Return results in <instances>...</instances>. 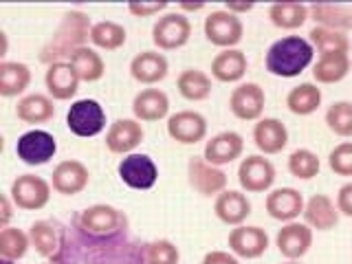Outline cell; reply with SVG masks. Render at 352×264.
I'll return each instance as SVG.
<instances>
[{
	"mask_svg": "<svg viewBox=\"0 0 352 264\" xmlns=\"http://www.w3.org/2000/svg\"><path fill=\"white\" fill-rule=\"evenodd\" d=\"M91 29L93 22L91 16L82 9H71L62 16L60 25L55 27L51 38L44 42L40 49V62L42 64H55V62H69V58L86 47V42L91 40Z\"/></svg>",
	"mask_w": 352,
	"mask_h": 264,
	"instance_id": "obj_1",
	"label": "cell"
},
{
	"mask_svg": "<svg viewBox=\"0 0 352 264\" xmlns=\"http://www.w3.org/2000/svg\"><path fill=\"white\" fill-rule=\"evenodd\" d=\"M311 64H315V47L302 36H284L275 40L264 55L267 71L282 80L300 77Z\"/></svg>",
	"mask_w": 352,
	"mask_h": 264,
	"instance_id": "obj_2",
	"label": "cell"
},
{
	"mask_svg": "<svg viewBox=\"0 0 352 264\" xmlns=\"http://www.w3.org/2000/svg\"><path fill=\"white\" fill-rule=\"evenodd\" d=\"M77 229H80L84 236L95 238V240L113 238L126 229V216L121 209L113 205L97 203V205L82 209L80 216H77Z\"/></svg>",
	"mask_w": 352,
	"mask_h": 264,
	"instance_id": "obj_3",
	"label": "cell"
},
{
	"mask_svg": "<svg viewBox=\"0 0 352 264\" xmlns=\"http://www.w3.org/2000/svg\"><path fill=\"white\" fill-rule=\"evenodd\" d=\"M192 38V22L181 11H165L152 25V44L157 51H179Z\"/></svg>",
	"mask_w": 352,
	"mask_h": 264,
	"instance_id": "obj_4",
	"label": "cell"
},
{
	"mask_svg": "<svg viewBox=\"0 0 352 264\" xmlns=\"http://www.w3.org/2000/svg\"><path fill=\"white\" fill-rule=\"evenodd\" d=\"M51 181L38 174H20L9 187V196L20 212H40L51 201Z\"/></svg>",
	"mask_w": 352,
	"mask_h": 264,
	"instance_id": "obj_5",
	"label": "cell"
},
{
	"mask_svg": "<svg viewBox=\"0 0 352 264\" xmlns=\"http://www.w3.org/2000/svg\"><path fill=\"white\" fill-rule=\"evenodd\" d=\"M66 128L75 137L91 139L106 130V110L97 99H77L66 113Z\"/></svg>",
	"mask_w": 352,
	"mask_h": 264,
	"instance_id": "obj_6",
	"label": "cell"
},
{
	"mask_svg": "<svg viewBox=\"0 0 352 264\" xmlns=\"http://www.w3.org/2000/svg\"><path fill=\"white\" fill-rule=\"evenodd\" d=\"M203 33L209 44H214L218 49H238L245 36V25L234 14H229L225 9H216L212 14H207L203 22Z\"/></svg>",
	"mask_w": 352,
	"mask_h": 264,
	"instance_id": "obj_7",
	"label": "cell"
},
{
	"mask_svg": "<svg viewBox=\"0 0 352 264\" xmlns=\"http://www.w3.org/2000/svg\"><path fill=\"white\" fill-rule=\"evenodd\" d=\"M55 154H58V141L47 130L33 128L20 135L16 141V157L29 168L47 165Z\"/></svg>",
	"mask_w": 352,
	"mask_h": 264,
	"instance_id": "obj_8",
	"label": "cell"
},
{
	"mask_svg": "<svg viewBox=\"0 0 352 264\" xmlns=\"http://www.w3.org/2000/svg\"><path fill=\"white\" fill-rule=\"evenodd\" d=\"M117 174L121 183L128 185L130 190L146 192V190H152L159 181V165L154 163V159L148 157V154L132 152L119 161Z\"/></svg>",
	"mask_w": 352,
	"mask_h": 264,
	"instance_id": "obj_9",
	"label": "cell"
},
{
	"mask_svg": "<svg viewBox=\"0 0 352 264\" xmlns=\"http://www.w3.org/2000/svg\"><path fill=\"white\" fill-rule=\"evenodd\" d=\"M238 183L245 194L271 192L275 183V165L264 154H249L238 165Z\"/></svg>",
	"mask_w": 352,
	"mask_h": 264,
	"instance_id": "obj_10",
	"label": "cell"
},
{
	"mask_svg": "<svg viewBox=\"0 0 352 264\" xmlns=\"http://www.w3.org/2000/svg\"><path fill=\"white\" fill-rule=\"evenodd\" d=\"M187 183L196 194L212 198L227 190L229 179L220 168L207 163L205 157H192L187 161Z\"/></svg>",
	"mask_w": 352,
	"mask_h": 264,
	"instance_id": "obj_11",
	"label": "cell"
},
{
	"mask_svg": "<svg viewBox=\"0 0 352 264\" xmlns=\"http://www.w3.org/2000/svg\"><path fill=\"white\" fill-rule=\"evenodd\" d=\"M264 106H267V95L256 82H242L229 95V110L240 121H260Z\"/></svg>",
	"mask_w": 352,
	"mask_h": 264,
	"instance_id": "obj_12",
	"label": "cell"
},
{
	"mask_svg": "<svg viewBox=\"0 0 352 264\" xmlns=\"http://www.w3.org/2000/svg\"><path fill=\"white\" fill-rule=\"evenodd\" d=\"M229 251L234 253L236 258H245V260H258L264 253L269 251V234L258 225H240L229 231L227 238Z\"/></svg>",
	"mask_w": 352,
	"mask_h": 264,
	"instance_id": "obj_13",
	"label": "cell"
},
{
	"mask_svg": "<svg viewBox=\"0 0 352 264\" xmlns=\"http://www.w3.org/2000/svg\"><path fill=\"white\" fill-rule=\"evenodd\" d=\"M168 137L181 146H196L207 137V119L198 110H179L168 117Z\"/></svg>",
	"mask_w": 352,
	"mask_h": 264,
	"instance_id": "obj_14",
	"label": "cell"
},
{
	"mask_svg": "<svg viewBox=\"0 0 352 264\" xmlns=\"http://www.w3.org/2000/svg\"><path fill=\"white\" fill-rule=\"evenodd\" d=\"M143 139H146V130L143 124L137 119H117L115 124H110L106 132V150L110 154H119V157H128L135 152Z\"/></svg>",
	"mask_w": 352,
	"mask_h": 264,
	"instance_id": "obj_15",
	"label": "cell"
},
{
	"mask_svg": "<svg viewBox=\"0 0 352 264\" xmlns=\"http://www.w3.org/2000/svg\"><path fill=\"white\" fill-rule=\"evenodd\" d=\"M91 183V172L77 159H64L53 168L51 187L60 196H77Z\"/></svg>",
	"mask_w": 352,
	"mask_h": 264,
	"instance_id": "obj_16",
	"label": "cell"
},
{
	"mask_svg": "<svg viewBox=\"0 0 352 264\" xmlns=\"http://www.w3.org/2000/svg\"><path fill=\"white\" fill-rule=\"evenodd\" d=\"M275 247L284 260H302L313 247V229L300 220L286 223L275 236Z\"/></svg>",
	"mask_w": 352,
	"mask_h": 264,
	"instance_id": "obj_17",
	"label": "cell"
},
{
	"mask_svg": "<svg viewBox=\"0 0 352 264\" xmlns=\"http://www.w3.org/2000/svg\"><path fill=\"white\" fill-rule=\"evenodd\" d=\"M304 196L300 190L295 187H278V190H271L267 194V201H264V209L267 214L278 220V223H293L302 214H304Z\"/></svg>",
	"mask_w": 352,
	"mask_h": 264,
	"instance_id": "obj_18",
	"label": "cell"
},
{
	"mask_svg": "<svg viewBox=\"0 0 352 264\" xmlns=\"http://www.w3.org/2000/svg\"><path fill=\"white\" fill-rule=\"evenodd\" d=\"M170 73V62L161 51H141L130 60V77L143 86H157Z\"/></svg>",
	"mask_w": 352,
	"mask_h": 264,
	"instance_id": "obj_19",
	"label": "cell"
},
{
	"mask_svg": "<svg viewBox=\"0 0 352 264\" xmlns=\"http://www.w3.org/2000/svg\"><path fill=\"white\" fill-rule=\"evenodd\" d=\"M242 152H245V139H242L240 132L225 130L218 132V135H214L205 143L203 157L207 163L216 165V168H223V165H229L236 159H240Z\"/></svg>",
	"mask_w": 352,
	"mask_h": 264,
	"instance_id": "obj_20",
	"label": "cell"
},
{
	"mask_svg": "<svg viewBox=\"0 0 352 264\" xmlns=\"http://www.w3.org/2000/svg\"><path fill=\"white\" fill-rule=\"evenodd\" d=\"M80 82L71 62H55L44 73V86L53 102H71L80 91Z\"/></svg>",
	"mask_w": 352,
	"mask_h": 264,
	"instance_id": "obj_21",
	"label": "cell"
},
{
	"mask_svg": "<svg viewBox=\"0 0 352 264\" xmlns=\"http://www.w3.org/2000/svg\"><path fill=\"white\" fill-rule=\"evenodd\" d=\"M31 247L44 260H60L64 249V229L53 220H36L29 227Z\"/></svg>",
	"mask_w": 352,
	"mask_h": 264,
	"instance_id": "obj_22",
	"label": "cell"
},
{
	"mask_svg": "<svg viewBox=\"0 0 352 264\" xmlns=\"http://www.w3.org/2000/svg\"><path fill=\"white\" fill-rule=\"evenodd\" d=\"M253 143L264 157L280 154L289 146V128L278 117H262L253 126Z\"/></svg>",
	"mask_w": 352,
	"mask_h": 264,
	"instance_id": "obj_23",
	"label": "cell"
},
{
	"mask_svg": "<svg viewBox=\"0 0 352 264\" xmlns=\"http://www.w3.org/2000/svg\"><path fill=\"white\" fill-rule=\"evenodd\" d=\"M132 115L141 124H157L170 117V97L161 88H143L132 99Z\"/></svg>",
	"mask_w": 352,
	"mask_h": 264,
	"instance_id": "obj_24",
	"label": "cell"
},
{
	"mask_svg": "<svg viewBox=\"0 0 352 264\" xmlns=\"http://www.w3.org/2000/svg\"><path fill=\"white\" fill-rule=\"evenodd\" d=\"M251 201L242 190H225L223 194L216 196L214 203V214L220 223L229 227H240L247 223L251 216Z\"/></svg>",
	"mask_w": 352,
	"mask_h": 264,
	"instance_id": "obj_25",
	"label": "cell"
},
{
	"mask_svg": "<svg viewBox=\"0 0 352 264\" xmlns=\"http://www.w3.org/2000/svg\"><path fill=\"white\" fill-rule=\"evenodd\" d=\"M352 71L350 53L348 51H326L317 55V62L313 64V80L315 84H339L344 82L348 73Z\"/></svg>",
	"mask_w": 352,
	"mask_h": 264,
	"instance_id": "obj_26",
	"label": "cell"
},
{
	"mask_svg": "<svg viewBox=\"0 0 352 264\" xmlns=\"http://www.w3.org/2000/svg\"><path fill=\"white\" fill-rule=\"evenodd\" d=\"M304 223L313 231H333L339 225L337 203L326 194H313L304 205Z\"/></svg>",
	"mask_w": 352,
	"mask_h": 264,
	"instance_id": "obj_27",
	"label": "cell"
},
{
	"mask_svg": "<svg viewBox=\"0 0 352 264\" xmlns=\"http://www.w3.org/2000/svg\"><path fill=\"white\" fill-rule=\"evenodd\" d=\"M249 60L240 49H225L212 60V77L220 84H238L247 75Z\"/></svg>",
	"mask_w": 352,
	"mask_h": 264,
	"instance_id": "obj_28",
	"label": "cell"
},
{
	"mask_svg": "<svg viewBox=\"0 0 352 264\" xmlns=\"http://www.w3.org/2000/svg\"><path fill=\"white\" fill-rule=\"evenodd\" d=\"M16 117L18 121L27 126H42L49 124L55 117V104L49 95L44 93H31L18 99L16 104Z\"/></svg>",
	"mask_w": 352,
	"mask_h": 264,
	"instance_id": "obj_29",
	"label": "cell"
},
{
	"mask_svg": "<svg viewBox=\"0 0 352 264\" xmlns=\"http://www.w3.org/2000/svg\"><path fill=\"white\" fill-rule=\"evenodd\" d=\"M324 102V95H322V88L313 82H302L293 86L289 95H286V108L291 110L293 115L297 117H308L319 110Z\"/></svg>",
	"mask_w": 352,
	"mask_h": 264,
	"instance_id": "obj_30",
	"label": "cell"
},
{
	"mask_svg": "<svg viewBox=\"0 0 352 264\" xmlns=\"http://www.w3.org/2000/svg\"><path fill=\"white\" fill-rule=\"evenodd\" d=\"M31 86V69L25 62H0V97H20Z\"/></svg>",
	"mask_w": 352,
	"mask_h": 264,
	"instance_id": "obj_31",
	"label": "cell"
},
{
	"mask_svg": "<svg viewBox=\"0 0 352 264\" xmlns=\"http://www.w3.org/2000/svg\"><path fill=\"white\" fill-rule=\"evenodd\" d=\"M176 91L187 102H205V99L212 97L214 82L201 69H185L176 77Z\"/></svg>",
	"mask_w": 352,
	"mask_h": 264,
	"instance_id": "obj_32",
	"label": "cell"
},
{
	"mask_svg": "<svg viewBox=\"0 0 352 264\" xmlns=\"http://www.w3.org/2000/svg\"><path fill=\"white\" fill-rule=\"evenodd\" d=\"M311 20L317 27L350 33L352 29V7L350 5H308Z\"/></svg>",
	"mask_w": 352,
	"mask_h": 264,
	"instance_id": "obj_33",
	"label": "cell"
},
{
	"mask_svg": "<svg viewBox=\"0 0 352 264\" xmlns=\"http://www.w3.org/2000/svg\"><path fill=\"white\" fill-rule=\"evenodd\" d=\"M311 18L308 5L302 3H273L269 7V20L275 29L282 31H295L304 27V22Z\"/></svg>",
	"mask_w": 352,
	"mask_h": 264,
	"instance_id": "obj_34",
	"label": "cell"
},
{
	"mask_svg": "<svg viewBox=\"0 0 352 264\" xmlns=\"http://www.w3.org/2000/svg\"><path fill=\"white\" fill-rule=\"evenodd\" d=\"M69 62H71V66L75 69L77 77H80L82 82L93 84V82H99L106 75L104 58L91 47H84L80 51H75L69 58Z\"/></svg>",
	"mask_w": 352,
	"mask_h": 264,
	"instance_id": "obj_35",
	"label": "cell"
},
{
	"mask_svg": "<svg viewBox=\"0 0 352 264\" xmlns=\"http://www.w3.org/2000/svg\"><path fill=\"white\" fill-rule=\"evenodd\" d=\"M128 31L124 25H119L115 20H99L91 29V42L95 49L102 51H117L126 44Z\"/></svg>",
	"mask_w": 352,
	"mask_h": 264,
	"instance_id": "obj_36",
	"label": "cell"
},
{
	"mask_svg": "<svg viewBox=\"0 0 352 264\" xmlns=\"http://www.w3.org/2000/svg\"><path fill=\"white\" fill-rule=\"evenodd\" d=\"M31 247L29 231H22L18 227H5L0 229V258L3 262H18L27 256Z\"/></svg>",
	"mask_w": 352,
	"mask_h": 264,
	"instance_id": "obj_37",
	"label": "cell"
},
{
	"mask_svg": "<svg viewBox=\"0 0 352 264\" xmlns=\"http://www.w3.org/2000/svg\"><path fill=\"white\" fill-rule=\"evenodd\" d=\"M286 168H289V174L295 176L297 181H311V179H315V176H319V170H322V159H319L313 150L297 148L295 152H291Z\"/></svg>",
	"mask_w": 352,
	"mask_h": 264,
	"instance_id": "obj_38",
	"label": "cell"
},
{
	"mask_svg": "<svg viewBox=\"0 0 352 264\" xmlns=\"http://www.w3.org/2000/svg\"><path fill=\"white\" fill-rule=\"evenodd\" d=\"M324 121L333 135H337L341 139L352 137V102H348V99L333 102L326 110Z\"/></svg>",
	"mask_w": 352,
	"mask_h": 264,
	"instance_id": "obj_39",
	"label": "cell"
},
{
	"mask_svg": "<svg viewBox=\"0 0 352 264\" xmlns=\"http://www.w3.org/2000/svg\"><path fill=\"white\" fill-rule=\"evenodd\" d=\"M308 40L317 49V53H326V51H348L350 53V38L344 31H333V29H324V27H313L308 33Z\"/></svg>",
	"mask_w": 352,
	"mask_h": 264,
	"instance_id": "obj_40",
	"label": "cell"
},
{
	"mask_svg": "<svg viewBox=\"0 0 352 264\" xmlns=\"http://www.w3.org/2000/svg\"><path fill=\"white\" fill-rule=\"evenodd\" d=\"M181 251L168 238L152 240L146 245V264H179Z\"/></svg>",
	"mask_w": 352,
	"mask_h": 264,
	"instance_id": "obj_41",
	"label": "cell"
},
{
	"mask_svg": "<svg viewBox=\"0 0 352 264\" xmlns=\"http://www.w3.org/2000/svg\"><path fill=\"white\" fill-rule=\"evenodd\" d=\"M328 168L330 172H335L337 176H352V143L341 141L339 146H335L328 154Z\"/></svg>",
	"mask_w": 352,
	"mask_h": 264,
	"instance_id": "obj_42",
	"label": "cell"
},
{
	"mask_svg": "<svg viewBox=\"0 0 352 264\" xmlns=\"http://www.w3.org/2000/svg\"><path fill=\"white\" fill-rule=\"evenodd\" d=\"M168 3H130L128 11L135 18H159L168 11Z\"/></svg>",
	"mask_w": 352,
	"mask_h": 264,
	"instance_id": "obj_43",
	"label": "cell"
},
{
	"mask_svg": "<svg viewBox=\"0 0 352 264\" xmlns=\"http://www.w3.org/2000/svg\"><path fill=\"white\" fill-rule=\"evenodd\" d=\"M337 209L341 216H346L352 225V176L346 185L339 187V194H337Z\"/></svg>",
	"mask_w": 352,
	"mask_h": 264,
	"instance_id": "obj_44",
	"label": "cell"
},
{
	"mask_svg": "<svg viewBox=\"0 0 352 264\" xmlns=\"http://www.w3.org/2000/svg\"><path fill=\"white\" fill-rule=\"evenodd\" d=\"M201 264H240L238 258L231 251H209Z\"/></svg>",
	"mask_w": 352,
	"mask_h": 264,
	"instance_id": "obj_45",
	"label": "cell"
},
{
	"mask_svg": "<svg viewBox=\"0 0 352 264\" xmlns=\"http://www.w3.org/2000/svg\"><path fill=\"white\" fill-rule=\"evenodd\" d=\"M0 203H3V216H0V229L9 227V220L11 216H14V201H11L9 194H3V198H0Z\"/></svg>",
	"mask_w": 352,
	"mask_h": 264,
	"instance_id": "obj_46",
	"label": "cell"
},
{
	"mask_svg": "<svg viewBox=\"0 0 352 264\" xmlns=\"http://www.w3.org/2000/svg\"><path fill=\"white\" fill-rule=\"evenodd\" d=\"M256 9V5L253 3H227L225 5V11H229V14H234V16H242V14H249V11Z\"/></svg>",
	"mask_w": 352,
	"mask_h": 264,
	"instance_id": "obj_47",
	"label": "cell"
},
{
	"mask_svg": "<svg viewBox=\"0 0 352 264\" xmlns=\"http://www.w3.org/2000/svg\"><path fill=\"white\" fill-rule=\"evenodd\" d=\"M205 5L201 3H196V5H190V3H181V5H176V11H181V14H198V11H203Z\"/></svg>",
	"mask_w": 352,
	"mask_h": 264,
	"instance_id": "obj_48",
	"label": "cell"
},
{
	"mask_svg": "<svg viewBox=\"0 0 352 264\" xmlns=\"http://www.w3.org/2000/svg\"><path fill=\"white\" fill-rule=\"evenodd\" d=\"M350 7H352V3H350ZM348 38H350V64H352V29L348 33Z\"/></svg>",
	"mask_w": 352,
	"mask_h": 264,
	"instance_id": "obj_49",
	"label": "cell"
},
{
	"mask_svg": "<svg viewBox=\"0 0 352 264\" xmlns=\"http://www.w3.org/2000/svg\"><path fill=\"white\" fill-rule=\"evenodd\" d=\"M42 264H60V260H44Z\"/></svg>",
	"mask_w": 352,
	"mask_h": 264,
	"instance_id": "obj_50",
	"label": "cell"
},
{
	"mask_svg": "<svg viewBox=\"0 0 352 264\" xmlns=\"http://www.w3.org/2000/svg\"><path fill=\"white\" fill-rule=\"evenodd\" d=\"M284 264H302V262L300 260H286Z\"/></svg>",
	"mask_w": 352,
	"mask_h": 264,
	"instance_id": "obj_51",
	"label": "cell"
},
{
	"mask_svg": "<svg viewBox=\"0 0 352 264\" xmlns=\"http://www.w3.org/2000/svg\"><path fill=\"white\" fill-rule=\"evenodd\" d=\"M350 264H352V245H350Z\"/></svg>",
	"mask_w": 352,
	"mask_h": 264,
	"instance_id": "obj_52",
	"label": "cell"
}]
</instances>
